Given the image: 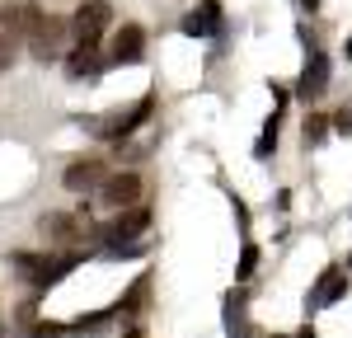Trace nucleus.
<instances>
[{
  "instance_id": "5",
  "label": "nucleus",
  "mask_w": 352,
  "mask_h": 338,
  "mask_svg": "<svg viewBox=\"0 0 352 338\" xmlns=\"http://www.w3.org/2000/svg\"><path fill=\"white\" fill-rule=\"evenodd\" d=\"M146 225H151V207H127V212H118V221L109 225V240L113 245H118V240H132V235H141V230H146Z\"/></svg>"
},
{
  "instance_id": "13",
  "label": "nucleus",
  "mask_w": 352,
  "mask_h": 338,
  "mask_svg": "<svg viewBox=\"0 0 352 338\" xmlns=\"http://www.w3.org/2000/svg\"><path fill=\"white\" fill-rule=\"evenodd\" d=\"M94 43H80V47H76V56H71V61H66V71H71V76H89V71H99V61H94Z\"/></svg>"
},
{
  "instance_id": "12",
  "label": "nucleus",
  "mask_w": 352,
  "mask_h": 338,
  "mask_svg": "<svg viewBox=\"0 0 352 338\" xmlns=\"http://www.w3.org/2000/svg\"><path fill=\"white\" fill-rule=\"evenodd\" d=\"M343 291H348L343 273H338V268H329V273H324V282H320V291L310 296V306H333V301H338Z\"/></svg>"
},
{
  "instance_id": "14",
  "label": "nucleus",
  "mask_w": 352,
  "mask_h": 338,
  "mask_svg": "<svg viewBox=\"0 0 352 338\" xmlns=\"http://www.w3.org/2000/svg\"><path fill=\"white\" fill-rule=\"evenodd\" d=\"M104 324H109V315H85L76 324H66V334H99Z\"/></svg>"
},
{
  "instance_id": "1",
  "label": "nucleus",
  "mask_w": 352,
  "mask_h": 338,
  "mask_svg": "<svg viewBox=\"0 0 352 338\" xmlns=\"http://www.w3.org/2000/svg\"><path fill=\"white\" fill-rule=\"evenodd\" d=\"M109 19H113L109 0H85L80 10L71 14V33H76L80 43H94V47H99V38H104V28H109Z\"/></svg>"
},
{
  "instance_id": "6",
  "label": "nucleus",
  "mask_w": 352,
  "mask_h": 338,
  "mask_svg": "<svg viewBox=\"0 0 352 338\" xmlns=\"http://www.w3.org/2000/svg\"><path fill=\"white\" fill-rule=\"evenodd\" d=\"M33 19H38V5H28V0L5 5V14H0V33H5V38H24L28 28H33Z\"/></svg>"
},
{
  "instance_id": "21",
  "label": "nucleus",
  "mask_w": 352,
  "mask_h": 338,
  "mask_svg": "<svg viewBox=\"0 0 352 338\" xmlns=\"http://www.w3.org/2000/svg\"><path fill=\"white\" fill-rule=\"evenodd\" d=\"M348 61H352V38H348Z\"/></svg>"
},
{
  "instance_id": "17",
  "label": "nucleus",
  "mask_w": 352,
  "mask_h": 338,
  "mask_svg": "<svg viewBox=\"0 0 352 338\" xmlns=\"http://www.w3.org/2000/svg\"><path fill=\"white\" fill-rule=\"evenodd\" d=\"M333 127H338V132L348 137V132H352V113H338V117H333Z\"/></svg>"
},
{
  "instance_id": "22",
  "label": "nucleus",
  "mask_w": 352,
  "mask_h": 338,
  "mask_svg": "<svg viewBox=\"0 0 352 338\" xmlns=\"http://www.w3.org/2000/svg\"><path fill=\"white\" fill-rule=\"evenodd\" d=\"M348 268H352V254H348Z\"/></svg>"
},
{
  "instance_id": "23",
  "label": "nucleus",
  "mask_w": 352,
  "mask_h": 338,
  "mask_svg": "<svg viewBox=\"0 0 352 338\" xmlns=\"http://www.w3.org/2000/svg\"><path fill=\"white\" fill-rule=\"evenodd\" d=\"M127 338H141V334H127Z\"/></svg>"
},
{
  "instance_id": "8",
  "label": "nucleus",
  "mask_w": 352,
  "mask_h": 338,
  "mask_svg": "<svg viewBox=\"0 0 352 338\" xmlns=\"http://www.w3.org/2000/svg\"><path fill=\"white\" fill-rule=\"evenodd\" d=\"M104 183V165L99 160H76V165L66 169V188L71 193H89V188H99Z\"/></svg>"
},
{
  "instance_id": "3",
  "label": "nucleus",
  "mask_w": 352,
  "mask_h": 338,
  "mask_svg": "<svg viewBox=\"0 0 352 338\" xmlns=\"http://www.w3.org/2000/svg\"><path fill=\"white\" fill-rule=\"evenodd\" d=\"M24 38H28V47H33V56H43V61H47V56H56V47H61V38H66V24L38 10V19H33V28H28Z\"/></svg>"
},
{
  "instance_id": "7",
  "label": "nucleus",
  "mask_w": 352,
  "mask_h": 338,
  "mask_svg": "<svg viewBox=\"0 0 352 338\" xmlns=\"http://www.w3.org/2000/svg\"><path fill=\"white\" fill-rule=\"evenodd\" d=\"M324 84H329V56H310V66L300 71L296 94H300V99H320V94H324Z\"/></svg>"
},
{
  "instance_id": "19",
  "label": "nucleus",
  "mask_w": 352,
  "mask_h": 338,
  "mask_svg": "<svg viewBox=\"0 0 352 338\" xmlns=\"http://www.w3.org/2000/svg\"><path fill=\"white\" fill-rule=\"evenodd\" d=\"M296 338H315V329H310V324H305V329H300V334Z\"/></svg>"
},
{
  "instance_id": "2",
  "label": "nucleus",
  "mask_w": 352,
  "mask_h": 338,
  "mask_svg": "<svg viewBox=\"0 0 352 338\" xmlns=\"http://www.w3.org/2000/svg\"><path fill=\"white\" fill-rule=\"evenodd\" d=\"M136 197H141V174H132V169H118V174H109V179L99 183V202L113 207V212L132 207Z\"/></svg>"
},
{
  "instance_id": "10",
  "label": "nucleus",
  "mask_w": 352,
  "mask_h": 338,
  "mask_svg": "<svg viewBox=\"0 0 352 338\" xmlns=\"http://www.w3.org/2000/svg\"><path fill=\"white\" fill-rule=\"evenodd\" d=\"M43 235H47V240H56V245H80V221H76V216L52 212V216H43Z\"/></svg>"
},
{
  "instance_id": "11",
  "label": "nucleus",
  "mask_w": 352,
  "mask_h": 338,
  "mask_svg": "<svg viewBox=\"0 0 352 338\" xmlns=\"http://www.w3.org/2000/svg\"><path fill=\"white\" fill-rule=\"evenodd\" d=\"M151 113H155V99H151V94H146V99H141V104H136L132 113H127V117H122V122H118V127H113V132H104V137H132L136 127H141V122H146V117H151Z\"/></svg>"
},
{
  "instance_id": "4",
  "label": "nucleus",
  "mask_w": 352,
  "mask_h": 338,
  "mask_svg": "<svg viewBox=\"0 0 352 338\" xmlns=\"http://www.w3.org/2000/svg\"><path fill=\"white\" fill-rule=\"evenodd\" d=\"M141 47H146V33H141V28L136 24H122L118 28V38H113V66H118V61H122V66H136V61H141Z\"/></svg>"
},
{
  "instance_id": "9",
  "label": "nucleus",
  "mask_w": 352,
  "mask_h": 338,
  "mask_svg": "<svg viewBox=\"0 0 352 338\" xmlns=\"http://www.w3.org/2000/svg\"><path fill=\"white\" fill-rule=\"evenodd\" d=\"M221 28V5L217 0H202V10H192L188 19H184V33L192 38H207V33H217Z\"/></svg>"
},
{
  "instance_id": "16",
  "label": "nucleus",
  "mask_w": 352,
  "mask_h": 338,
  "mask_svg": "<svg viewBox=\"0 0 352 338\" xmlns=\"http://www.w3.org/2000/svg\"><path fill=\"white\" fill-rule=\"evenodd\" d=\"M320 137H324V117H310V122H305V146L320 141Z\"/></svg>"
},
{
  "instance_id": "15",
  "label": "nucleus",
  "mask_w": 352,
  "mask_h": 338,
  "mask_svg": "<svg viewBox=\"0 0 352 338\" xmlns=\"http://www.w3.org/2000/svg\"><path fill=\"white\" fill-rule=\"evenodd\" d=\"M254 263H258V249H254V245H244V258H240V278H249V273H254Z\"/></svg>"
},
{
  "instance_id": "18",
  "label": "nucleus",
  "mask_w": 352,
  "mask_h": 338,
  "mask_svg": "<svg viewBox=\"0 0 352 338\" xmlns=\"http://www.w3.org/2000/svg\"><path fill=\"white\" fill-rule=\"evenodd\" d=\"M33 338H66V329H38Z\"/></svg>"
},
{
  "instance_id": "20",
  "label": "nucleus",
  "mask_w": 352,
  "mask_h": 338,
  "mask_svg": "<svg viewBox=\"0 0 352 338\" xmlns=\"http://www.w3.org/2000/svg\"><path fill=\"white\" fill-rule=\"evenodd\" d=\"M300 5H305V10H320V0H300Z\"/></svg>"
}]
</instances>
